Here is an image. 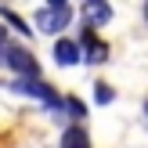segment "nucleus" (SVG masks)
Wrapping results in <instances>:
<instances>
[{"label": "nucleus", "instance_id": "1", "mask_svg": "<svg viewBox=\"0 0 148 148\" xmlns=\"http://www.w3.org/2000/svg\"><path fill=\"white\" fill-rule=\"evenodd\" d=\"M69 22H72V7L65 0H51L47 7L36 11V29L40 33H62V29H69Z\"/></svg>", "mask_w": 148, "mask_h": 148}, {"label": "nucleus", "instance_id": "2", "mask_svg": "<svg viewBox=\"0 0 148 148\" xmlns=\"http://www.w3.org/2000/svg\"><path fill=\"white\" fill-rule=\"evenodd\" d=\"M4 62L11 65L22 79H36V76H40V65H36V58L29 54L25 47H7L4 51Z\"/></svg>", "mask_w": 148, "mask_h": 148}, {"label": "nucleus", "instance_id": "3", "mask_svg": "<svg viewBox=\"0 0 148 148\" xmlns=\"http://www.w3.org/2000/svg\"><path fill=\"white\" fill-rule=\"evenodd\" d=\"M14 90L29 94V98H40L47 108H58V105H62V98H58V94L51 90V87L43 83V79H40V83H36V79H18V83H14Z\"/></svg>", "mask_w": 148, "mask_h": 148}, {"label": "nucleus", "instance_id": "4", "mask_svg": "<svg viewBox=\"0 0 148 148\" xmlns=\"http://www.w3.org/2000/svg\"><path fill=\"white\" fill-rule=\"evenodd\" d=\"M83 18H87V29L105 25V22L112 18V7H108V4H101V0H87V4H83Z\"/></svg>", "mask_w": 148, "mask_h": 148}, {"label": "nucleus", "instance_id": "5", "mask_svg": "<svg viewBox=\"0 0 148 148\" xmlns=\"http://www.w3.org/2000/svg\"><path fill=\"white\" fill-rule=\"evenodd\" d=\"M83 47H87V62H94V65L108 58V47L94 36V29H87V33H83Z\"/></svg>", "mask_w": 148, "mask_h": 148}, {"label": "nucleus", "instance_id": "6", "mask_svg": "<svg viewBox=\"0 0 148 148\" xmlns=\"http://www.w3.org/2000/svg\"><path fill=\"white\" fill-rule=\"evenodd\" d=\"M54 58H58V65H76V62H83V58H79V43H72V40H58L54 43Z\"/></svg>", "mask_w": 148, "mask_h": 148}, {"label": "nucleus", "instance_id": "7", "mask_svg": "<svg viewBox=\"0 0 148 148\" xmlns=\"http://www.w3.org/2000/svg\"><path fill=\"white\" fill-rule=\"evenodd\" d=\"M62 148H90V137H87L83 127H69L62 137Z\"/></svg>", "mask_w": 148, "mask_h": 148}, {"label": "nucleus", "instance_id": "8", "mask_svg": "<svg viewBox=\"0 0 148 148\" xmlns=\"http://www.w3.org/2000/svg\"><path fill=\"white\" fill-rule=\"evenodd\" d=\"M0 18H4L7 25H11V29H18V33H29V29H25V22H22L18 14L11 11V7H0Z\"/></svg>", "mask_w": 148, "mask_h": 148}, {"label": "nucleus", "instance_id": "9", "mask_svg": "<svg viewBox=\"0 0 148 148\" xmlns=\"http://www.w3.org/2000/svg\"><path fill=\"white\" fill-rule=\"evenodd\" d=\"M94 98H98V105H108V101H112V90H108V83H98V87H94Z\"/></svg>", "mask_w": 148, "mask_h": 148}, {"label": "nucleus", "instance_id": "10", "mask_svg": "<svg viewBox=\"0 0 148 148\" xmlns=\"http://www.w3.org/2000/svg\"><path fill=\"white\" fill-rule=\"evenodd\" d=\"M62 105H65V108H69V112H72V119H83V105H79L76 98H69V101H62Z\"/></svg>", "mask_w": 148, "mask_h": 148}, {"label": "nucleus", "instance_id": "11", "mask_svg": "<svg viewBox=\"0 0 148 148\" xmlns=\"http://www.w3.org/2000/svg\"><path fill=\"white\" fill-rule=\"evenodd\" d=\"M145 18H148V4H145Z\"/></svg>", "mask_w": 148, "mask_h": 148}]
</instances>
